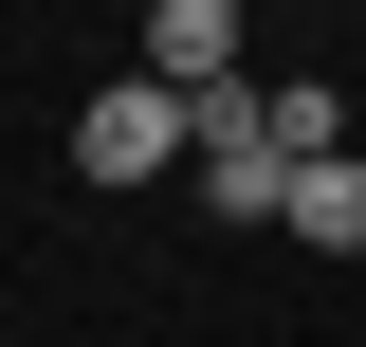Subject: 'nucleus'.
<instances>
[{
    "label": "nucleus",
    "mask_w": 366,
    "mask_h": 347,
    "mask_svg": "<svg viewBox=\"0 0 366 347\" xmlns=\"http://www.w3.org/2000/svg\"><path fill=\"white\" fill-rule=\"evenodd\" d=\"M147 74L165 91H220L238 74V0H147Z\"/></svg>",
    "instance_id": "2"
},
{
    "label": "nucleus",
    "mask_w": 366,
    "mask_h": 347,
    "mask_svg": "<svg viewBox=\"0 0 366 347\" xmlns=\"http://www.w3.org/2000/svg\"><path fill=\"white\" fill-rule=\"evenodd\" d=\"M165 165H202V110H183L165 74H110L74 110V183H165Z\"/></svg>",
    "instance_id": "1"
},
{
    "label": "nucleus",
    "mask_w": 366,
    "mask_h": 347,
    "mask_svg": "<svg viewBox=\"0 0 366 347\" xmlns=\"http://www.w3.org/2000/svg\"><path fill=\"white\" fill-rule=\"evenodd\" d=\"M274 219H293L312 256H366V165H348V146H330V165H293V201H274Z\"/></svg>",
    "instance_id": "3"
},
{
    "label": "nucleus",
    "mask_w": 366,
    "mask_h": 347,
    "mask_svg": "<svg viewBox=\"0 0 366 347\" xmlns=\"http://www.w3.org/2000/svg\"><path fill=\"white\" fill-rule=\"evenodd\" d=\"M274 129H293V165H330V146H348V91L330 74H274Z\"/></svg>",
    "instance_id": "4"
}]
</instances>
